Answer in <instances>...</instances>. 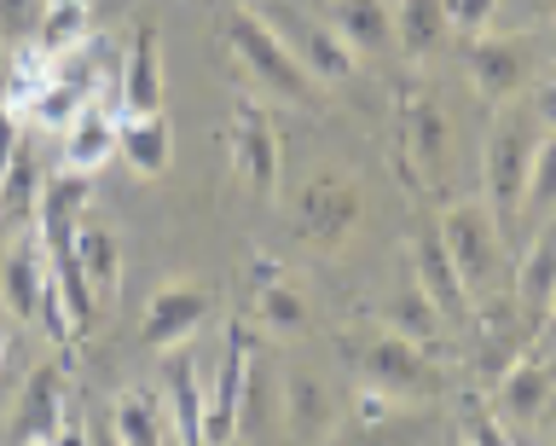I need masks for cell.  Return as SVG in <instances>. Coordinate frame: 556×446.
Instances as JSON below:
<instances>
[{"label": "cell", "mask_w": 556, "mask_h": 446, "mask_svg": "<svg viewBox=\"0 0 556 446\" xmlns=\"http://www.w3.org/2000/svg\"><path fill=\"white\" fill-rule=\"evenodd\" d=\"M348 359L359 366L365 383L394 394V400H434V394H446V366L429 348H417V342L394 336V331L348 342Z\"/></svg>", "instance_id": "obj_1"}, {"label": "cell", "mask_w": 556, "mask_h": 446, "mask_svg": "<svg viewBox=\"0 0 556 446\" xmlns=\"http://www.w3.org/2000/svg\"><path fill=\"white\" fill-rule=\"evenodd\" d=\"M441 244H446L452 267H458V279H464L469 307L504 290V279H498L504 250H498V215L493 209H481V203H452L441 215Z\"/></svg>", "instance_id": "obj_2"}, {"label": "cell", "mask_w": 556, "mask_h": 446, "mask_svg": "<svg viewBox=\"0 0 556 446\" xmlns=\"http://www.w3.org/2000/svg\"><path fill=\"white\" fill-rule=\"evenodd\" d=\"M267 29L295 53V64L313 76V81H354L359 76V53L337 36V24H319L313 12H302L295 0H267L255 7Z\"/></svg>", "instance_id": "obj_3"}, {"label": "cell", "mask_w": 556, "mask_h": 446, "mask_svg": "<svg viewBox=\"0 0 556 446\" xmlns=\"http://www.w3.org/2000/svg\"><path fill=\"white\" fill-rule=\"evenodd\" d=\"M365 220V192L354 175H337V168H325V175H313L302 186V197H295V238L313 250H342L348 238L359 232Z\"/></svg>", "instance_id": "obj_4"}, {"label": "cell", "mask_w": 556, "mask_h": 446, "mask_svg": "<svg viewBox=\"0 0 556 446\" xmlns=\"http://www.w3.org/2000/svg\"><path fill=\"white\" fill-rule=\"evenodd\" d=\"M226 36H232V53L250 64V76L261 81L267 93H278V99H295V105H313V76L295 64V53L285 41L267 29V18H261L255 7H238L232 18H226Z\"/></svg>", "instance_id": "obj_5"}, {"label": "cell", "mask_w": 556, "mask_h": 446, "mask_svg": "<svg viewBox=\"0 0 556 446\" xmlns=\"http://www.w3.org/2000/svg\"><path fill=\"white\" fill-rule=\"evenodd\" d=\"M533 116L510 111L504 123H493L486 133V157H481V180H486V203H493L498 227H510L521 215V192H528V163H533Z\"/></svg>", "instance_id": "obj_6"}, {"label": "cell", "mask_w": 556, "mask_h": 446, "mask_svg": "<svg viewBox=\"0 0 556 446\" xmlns=\"http://www.w3.org/2000/svg\"><path fill=\"white\" fill-rule=\"evenodd\" d=\"M255 331L250 324H232L215 354V371L203 377V446H232L238 435V400H243V377H250L255 359Z\"/></svg>", "instance_id": "obj_7"}, {"label": "cell", "mask_w": 556, "mask_h": 446, "mask_svg": "<svg viewBox=\"0 0 556 446\" xmlns=\"http://www.w3.org/2000/svg\"><path fill=\"white\" fill-rule=\"evenodd\" d=\"M70 411V394H64V366L59 359H35L29 377L12 388V406H7V446H52Z\"/></svg>", "instance_id": "obj_8"}, {"label": "cell", "mask_w": 556, "mask_h": 446, "mask_svg": "<svg viewBox=\"0 0 556 446\" xmlns=\"http://www.w3.org/2000/svg\"><path fill=\"white\" fill-rule=\"evenodd\" d=\"M203 319H208V290H203L198 279H174V284H163V290L146 302L139 348H151V354L180 348V342H191V331H198Z\"/></svg>", "instance_id": "obj_9"}, {"label": "cell", "mask_w": 556, "mask_h": 446, "mask_svg": "<svg viewBox=\"0 0 556 446\" xmlns=\"http://www.w3.org/2000/svg\"><path fill=\"white\" fill-rule=\"evenodd\" d=\"M232 168L255 197H278V168H285V157H278L273 116L261 111L255 99H243L238 116H232Z\"/></svg>", "instance_id": "obj_10"}, {"label": "cell", "mask_w": 556, "mask_h": 446, "mask_svg": "<svg viewBox=\"0 0 556 446\" xmlns=\"http://www.w3.org/2000/svg\"><path fill=\"white\" fill-rule=\"evenodd\" d=\"M278 418H285L295 446H325L330 429H337V394L313 366H290L285 371V400H278Z\"/></svg>", "instance_id": "obj_11"}, {"label": "cell", "mask_w": 556, "mask_h": 446, "mask_svg": "<svg viewBox=\"0 0 556 446\" xmlns=\"http://www.w3.org/2000/svg\"><path fill=\"white\" fill-rule=\"evenodd\" d=\"M528 64H533V53L521 36H486L481 29L469 41V76H476V93L493 99V105H504L510 93L528 88Z\"/></svg>", "instance_id": "obj_12"}, {"label": "cell", "mask_w": 556, "mask_h": 446, "mask_svg": "<svg viewBox=\"0 0 556 446\" xmlns=\"http://www.w3.org/2000/svg\"><path fill=\"white\" fill-rule=\"evenodd\" d=\"M47 279H52V262H47L41 238L24 232V238L7 250V262H0V302H7V314L24 319V324H41Z\"/></svg>", "instance_id": "obj_13"}, {"label": "cell", "mask_w": 556, "mask_h": 446, "mask_svg": "<svg viewBox=\"0 0 556 446\" xmlns=\"http://www.w3.org/2000/svg\"><path fill=\"white\" fill-rule=\"evenodd\" d=\"M163 411L174 429V446H203V371L191 348H168L163 359Z\"/></svg>", "instance_id": "obj_14"}, {"label": "cell", "mask_w": 556, "mask_h": 446, "mask_svg": "<svg viewBox=\"0 0 556 446\" xmlns=\"http://www.w3.org/2000/svg\"><path fill=\"white\" fill-rule=\"evenodd\" d=\"M400 123H406L400 140H406L417 175L434 186L446 175V111H441V99H434L429 88H412L406 99H400Z\"/></svg>", "instance_id": "obj_15"}, {"label": "cell", "mask_w": 556, "mask_h": 446, "mask_svg": "<svg viewBox=\"0 0 556 446\" xmlns=\"http://www.w3.org/2000/svg\"><path fill=\"white\" fill-rule=\"evenodd\" d=\"M116 93H122V116L163 111V36H156V24H139L128 59H122Z\"/></svg>", "instance_id": "obj_16"}, {"label": "cell", "mask_w": 556, "mask_h": 446, "mask_svg": "<svg viewBox=\"0 0 556 446\" xmlns=\"http://www.w3.org/2000/svg\"><path fill=\"white\" fill-rule=\"evenodd\" d=\"M81 215H87V175L64 168V175H52L41 186V197H35V238H41V250H70Z\"/></svg>", "instance_id": "obj_17"}, {"label": "cell", "mask_w": 556, "mask_h": 446, "mask_svg": "<svg viewBox=\"0 0 556 446\" xmlns=\"http://www.w3.org/2000/svg\"><path fill=\"white\" fill-rule=\"evenodd\" d=\"M412 284L434 302V314H441V319L469 314L464 279H458V267H452V255H446V244H441V232L412 238Z\"/></svg>", "instance_id": "obj_18"}, {"label": "cell", "mask_w": 556, "mask_h": 446, "mask_svg": "<svg viewBox=\"0 0 556 446\" xmlns=\"http://www.w3.org/2000/svg\"><path fill=\"white\" fill-rule=\"evenodd\" d=\"M70 255H76V267L87 272L93 296L99 302H116V290H122V238H116V227L81 215L76 220V238H70Z\"/></svg>", "instance_id": "obj_19"}, {"label": "cell", "mask_w": 556, "mask_h": 446, "mask_svg": "<svg viewBox=\"0 0 556 446\" xmlns=\"http://www.w3.org/2000/svg\"><path fill=\"white\" fill-rule=\"evenodd\" d=\"M104 423H111L116 446H174L168 411L146 388H122L116 400H111V418H104Z\"/></svg>", "instance_id": "obj_20"}, {"label": "cell", "mask_w": 556, "mask_h": 446, "mask_svg": "<svg viewBox=\"0 0 556 446\" xmlns=\"http://www.w3.org/2000/svg\"><path fill=\"white\" fill-rule=\"evenodd\" d=\"M111 157H116V116L99 111V105H81L64 128V168L93 175V168H104Z\"/></svg>", "instance_id": "obj_21"}, {"label": "cell", "mask_w": 556, "mask_h": 446, "mask_svg": "<svg viewBox=\"0 0 556 446\" xmlns=\"http://www.w3.org/2000/svg\"><path fill=\"white\" fill-rule=\"evenodd\" d=\"M116 151L128 157L134 175H163L168 157H174L168 116L163 111H151V116H116Z\"/></svg>", "instance_id": "obj_22"}, {"label": "cell", "mask_w": 556, "mask_h": 446, "mask_svg": "<svg viewBox=\"0 0 556 446\" xmlns=\"http://www.w3.org/2000/svg\"><path fill=\"white\" fill-rule=\"evenodd\" d=\"M556 394L551 371L539 366V359H516V366H504V383H498V411L510 418V429L533 423L539 411H545V400Z\"/></svg>", "instance_id": "obj_23"}, {"label": "cell", "mask_w": 556, "mask_h": 446, "mask_svg": "<svg viewBox=\"0 0 556 446\" xmlns=\"http://www.w3.org/2000/svg\"><path fill=\"white\" fill-rule=\"evenodd\" d=\"M446 36H452L446 0H394V41H400V53L429 59Z\"/></svg>", "instance_id": "obj_24"}, {"label": "cell", "mask_w": 556, "mask_h": 446, "mask_svg": "<svg viewBox=\"0 0 556 446\" xmlns=\"http://www.w3.org/2000/svg\"><path fill=\"white\" fill-rule=\"evenodd\" d=\"M330 24H337V36L354 47V53H377V47L394 41V7L389 0H337Z\"/></svg>", "instance_id": "obj_25"}, {"label": "cell", "mask_w": 556, "mask_h": 446, "mask_svg": "<svg viewBox=\"0 0 556 446\" xmlns=\"http://www.w3.org/2000/svg\"><path fill=\"white\" fill-rule=\"evenodd\" d=\"M551 296H556V232H539L528 262H521V272H516V302L528 307L533 319H545Z\"/></svg>", "instance_id": "obj_26"}, {"label": "cell", "mask_w": 556, "mask_h": 446, "mask_svg": "<svg viewBox=\"0 0 556 446\" xmlns=\"http://www.w3.org/2000/svg\"><path fill=\"white\" fill-rule=\"evenodd\" d=\"M382 324H389L394 336L417 342V348H434V342H441V331H446V319L434 314V302H429L417 284H406V290H400V296L389 302V314H382Z\"/></svg>", "instance_id": "obj_27"}, {"label": "cell", "mask_w": 556, "mask_h": 446, "mask_svg": "<svg viewBox=\"0 0 556 446\" xmlns=\"http://www.w3.org/2000/svg\"><path fill=\"white\" fill-rule=\"evenodd\" d=\"M255 319L267 324V331H302L307 302L295 296V284H285V279H261L255 284Z\"/></svg>", "instance_id": "obj_28"}, {"label": "cell", "mask_w": 556, "mask_h": 446, "mask_svg": "<svg viewBox=\"0 0 556 446\" xmlns=\"http://www.w3.org/2000/svg\"><path fill=\"white\" fill-rule=\"evenodd\" d=\"M81 41H87V7H41V24H35L41 53H70Z\"/></svg>", "instance_id": "obj_29"}, {"label": "cell", "mask_w": 556, "mask_h": 446, "mask_svg": "<svg viewBox=\"0 0 556 446\" xmlns=\"http://www.w3.org/2000/svg\"><path fill=\"white\" fill-rule=\"evenodd\" d=\"M556 203V128L545 133V140L533 145V163H528V192H521V209L545 215Z\"/></svg>", "instance_id": "obj_30"}, {"label": "cell", "mask_w": 556, "mask_h": 446, "mask_svg": "<svg viewBox=\"0 0 556 446\" xmlns=\"http://www.w3.org/2000/svg\"><path fill=\"white\" fill-rule=\"evenodd\" d=\"M81 105H87V93H81V88H70V81H59V76H52V81H47V88H41V93L29 99L24 111H29V116H35V123H41V128H70V116H76Z\"/></svg>", "instance_id": "obj_31"}, {"label": "cell", "mask_w": 556, "mask_h": 446, "mask_svg": "<svg viewBox=\"0 0 556 446\" xmlns=\"http://www.w3.org/2000/svg\"><path fill=\"white\" fill-rule=\"evenodd\" d=\"M35 197H41V186H35V157L17 145L7 180H0V209H7V215H24V209H35Z\"/></svg>", "instance_id": "obj_32"}, {"label": "cell", "mask_w": 556, "mask_h": 446, "mask_svg": "<svg viewBox=\"0 0 556 446\" xmlns=\"http://www.w3.org/2000/svg\"><path fill=\"white\" fill-rule=\"evenodd\" d=\"M41 7H47V0H0V41H24V36H35V24H41Z\"/></svg>", "instance_id": "obj_33"}, {"label": "cell", "mask_w": 556, "mask_h": 446, "mask_svg": "<svg viewBox=\"0 0 556 446\" xmlns=\"http://www.w3.org/2000/svg\"><path fill=\"white\" fill-rule=\"evenodd\" d=\"M493 12H498V0H446V18H452V29H464V36H481V29L493 24Z\"/></svg>", "instance_id": "obj_34"}, {"label": "cell", "mask_w": 556, "mask_h": 446, "mask_svg": "<svg viewBox=\"0 0 556 446\" xmlns=\"http://www.w3.org/2000/svg\"><path fill=\"white\" fill-rule=\"evenodd\" d=\"M528 116H533V123L545 128V133L556 128V71L533 81V93H528Z\"/></svg>", "instance_id": "obj_35"}, {"label": "cell", "mask_w": 556, "mask_h": 446, "mask_svg": "<svg viewBox=\"0 0 556 446\" xmlns=\"http://www.w3.org/2000/svg\"><path fill=\"white\" fill-rule=\"evenodd\" d=\"M469 446H510V429L498 418H486V411H476V418H469Z\"/></svg>", "instance_id": "obj_36"}, {"label": "cell", "mask_w": 556, "mask_h": 446, "mask_svg": "<svg viewBox=\"0 0 556 446\" xmlns=\"http://www.w3.org/2000/svg\"><path fill=\"white\" fill-rule=\"evenodd\" d=\"M52 446H93V429H87V418L76 406L64 411V423H59V435H52Z\"/></svg>", "instance_id": "obj_37"}, {"label": "cell", "mask_w": 556, "mask_h": 446, "mask_svg": "<svg viewBox=\"0 0 556 446\" xmlns=\"http://www.w3.org/2000/svg\"><path fill=\"white\" fill-rule=\"evenodd\" d=\"M12 157H17V116H12L7 105H0V180H7Z\"/></svg>", "instance_id": "obj_38"}, {"label": "cell", "mask_w": 556, "mask_h": 446, "mask_svg": "<svg viewBox=\"0 0 556 446\" xmlns=\"http://www.w3.org/2000/svg\"><path fill=\"white\" fill-rule=\"evenodd\" d=\"M539 429H545V441L556 446V394H551V400H545V411H539V418H533Z\"/></svg>", "instance_id": "obj_39"}, {"label": "cell", "mask_w": 556, "mask_h": 446, "mask_svg": "<svg viewBox=\"0 0 556 446\" xmlns=\"http://www.w3.org/2000/svg\"><path fill=\"white\" fill-rule=\"evenodd\" d=\"M12 388H17V383H7V377H0V446H7V406H12Z\"/></svg>", "instance_id": "obj_40"}, {"label": "cell", "mask_w": 556, "mask_h": 446, "mask_svg": "<svg viewBox=\"0 0 556 446\" xmlns=\"http://www.w3.org/2000/svg\"><path fill=\"white\" fill-rule=\"evenodd\" d=\"M12 88V53H7V41H0V93Z\"/></svg>", "instance_id": "obj_41"}, {"label": "cell", "mask_w": 556, "mask_h": 446, "mask_svg": "<svg viewBox=\"0 0 556 446\" xmlns=\"http://www.w3.org/2000/svg\"><path fill=\"white\" fill-rule=\"evenodd\" d=\"M93 446H116V435H111V423H99V429H93Z\"/></svg>", "instance_id": "obj_42"}, {"label": "cell", "mask_w": 556, "mask_h": 446, "mask_svg": "<svg viewBox=\"0 0 556 446\" xmlns=\"http://www.w3.org/2000/svg\"><path fill=\"white\" fill-rule=\"evenodd\" d=\"M510 446H551V441H528L521 429H510Z\"/></svg>", "instance_id": "obj_43"}, {"label": "cell", "mask_w": 556, "mask_h": 446, "mask_svg": "<svg viewBox=\"0 0 556 446\" xmlns=\"http://www.w3.org/2000/svg\"><path fill=\"white\" fill-rule=\"evenodd\" d=\"M47 7H93V0H47Z\"/></svg>", "instance_id": "obj_44"}, {"label": "cell", "mask_w": 556, "mask_h": 446, "mask_svg": "<svg viewBox=\"0 0 556 446\" xmlns=\"http://www.w3.org/2000/svg\"><path fill=\"white\" fill-rule=\"evenodd\" d=\"M551 53H556V29H551Z\"/></svg>", "instance_id": "obj_45"}, {"label": "cell", "mask_w": 556, "mask_h": 446, "mask_svg": "<svg viewBox=\"0 0 556 446\" xmlns=\"http://www.w3.org/2000/svg\"><path fill=\"white\" fill-rule=\"evenodd\" d=\"M551 319H556V296H551Z\"/></svg>", "instance_id": "obj_46"}, {"label": "cell", "mask_w": 556, "mask_h": 446, "mask_svg": "<svg viewBox=\"0 0 556 446\" xmlns=\"http://www.w3.org/2000/svg\"><path fill=\"white\" fill-rule=\"evenodd\" d=\"M551 383H556V377H551Z\"/></svg>", "instance_id": "obj_47"}]
</instances>
